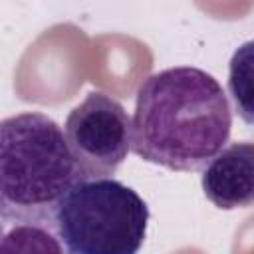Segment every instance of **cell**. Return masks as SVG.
<instances>
[{
  "mask_svg": "<svg viewBox=\"0 0 254 254\" xmlns=\"http://www.w3.org/2000/svg\"><path fill=\"white\" fill-rule=\"evenodd\" d=\"M0 254H69L54 218L2 220Z\"/></svg>",
  "mask_w": 254,
  "mask_h": 254,
  "instance_id": "8992f818",
  "label": "cell"
},
{
  "mask_svg": "<svg viewBox=\"0 0 254 254\" xmlns=\"http://www.w3.org/2000/svg\"><path fill=\"white\" fill-rule=\"evenodd\" d=\"M69 149L85 179H107L131 151V119L125 107L101 91L75 105L64 125Z\"/></svg>",
  "mask_w": 254,
  "mask_h": 254,
  "instance_id": "277c9868",
  "label": "cell"
},
{
  "mask_svg": "<svg viewBox=\"0 0 254 254\" xmlns=\"http://www.w3.org/2000/svg\"><path fill=\"white\" fill-rule=\"evenodd\" d=\"M65 131L40 111L0 123V218H54L60 200L83 181Z\"/></svg>",
  "mask_w": 254,
  "mask_h": 254,
  "instance_id": "7a4b0ae2",
  "label": "cell"
},
{
  "mask_svg": "<svg viewBox=\"0 0 254 254\" xmlns=\"http://www.w3.org/2000/svg\"><path fill=\"white\" fill-rule=\"evenodd\" d=\"M232 109L222 85L204 69L167 67L137 89L131 151L169 171L204 169L230 139Z\"/></svg>",
  "mask_w": 254,
  "mask_h": 254,
  "instance_id": "6da1fadb",
  "label": "cell"
},
{
  "mask_svg": "<svg viewBox=\"0 0 254 254\" xmlns=\"http://www.w3.org/2000/svg\"><path fill=\"white\" fill-rule=\"evenodd\" d=\"M54 222L69 254H139L149 206L113 177L83 179L60 200Z\"/></svg>",
  "mask_w": 254,
  "mask_h": 254,
  "instance_id": "3957f363",
  "label": "cell"
},
{
  "mask_svg": "<svg viewBox=\"0 0 254 254\" xmlns=\"http://www.w3.org/2000/svg\"><path fill=\"white\" fill-rule=\"evenodd\" d=\"M228 93L240 119L254 125V40L240 44L230 58Z\"/></svg>",
  "mask_w": 254,
  "mask_h": 254,
  "instance_id": "52a82bcc",
  "label": "cell"
},
{
  "mask_svg": "<svg viewBox=\"0 0 254 254\" xmlns=\"http://www.w3.org/2000/svg\"><path fill=\"white\" fill-rule=\"evenodd\" d=\"M204 196L222 210L254 204V143H230L212 157L200 175Z\"/></svg>",
  "mask_w": 254,
  "mask_h": 254,
  "instance_id": "5b68a950",
  "label": "cell"
}]
</instances>
